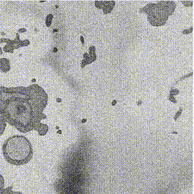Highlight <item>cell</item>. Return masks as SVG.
Segmentation results:
<instances>
[{"label":"cell","instance_id":"obj_1","mask_svg":"<svg viewBox=\"0 0 194 194\" xmlns=\"http://www.w3.org/2000/svg\"><path fill=\"white\" fill-rule=\"evenodd\" d=\"M48 95L38 84L28 87L0 86V114L9 124L26 132L37 129L46 118L43 112Z\"/></svg>","mask_w":194,"mask_h":194},{"label":"cell","instance_id":"obj_2","mask_svg":"<svg viewBox=\"0 0 194 194\" xmlns=\"http://www.w3.org/2000/svg\"><path fill=\"white\" fill-rule=\"evenodd\" d=\"M3 152L6 159L12 164L21 165L28 163L33 155L32 146L27 138L14 136L3 144Z\"/></svg>","mask_w":194,"mask_h":194},{"label":"cell","instance_id":"obj_3","mask_svg":"<svg viewBox=\"0 0 194 194\" xmlns=\"http://www.w3.org/2000/svg\"><path fill=\"white\" fill-rule=\"evenodd\" d=\"M144 12L148 15V21L154 26H161L165 25L168 16L155 3H150L143 8Z\"/></svg>","mask_w":194,"mask_h":194},{"label":"cell","instance_id":"obj_4","mask_svg":"<svg viewBox=\"0 0 194 194\" xmlns=\"http://www.w3.org/2000/svg\"><path fill=\"white\" fill-rule=\"evenodd\" d=\"M157 5L161 8L168 16L173 14L176 8V5L174 1H160Z\"/></svg>","mask_w":194,"mask_h":194},{"label":"cell","instance_id":"obj_5","mask_svg":"<svg viewBox=\"0 0 194 194\" xmlns=\"http://www.w3.org/2000/svg\"><path fill=\"white\" fill-rule=\"evenodd\" d=\"M115 5L114 1H96V7L103 10L104 14H107L111 13Z\"/></svg>","mask_w":194,"mask_h":194},{"label":"cell","instance_id":"obj_6","mask_svg":"<svg viewBox=\"0 0 194 194\" xmlns=\"http://www.w3.org/2000/svg\"><path fill=\"white\" fill-rule=\"evenodd\" d=\"M0 70L6 73L10 70V61L6 58H1L0 59Z\"/></svg>","mask_w":194,"mask_h":194},{"label":"cell","instance_id":"obj_7","mask_svg":"<svg viewBox=\"0 0 194 194\" xmlns=\"http://www.w3.org/2000/svg\"><path fill=\"white\" fill-rule=\"evenodd\" d=\"M12 42H13V40H11L10 42L7 43L6 45L3 47V50L5 53H14V49L12 45Z\"/></svg>","mask_w":194,"mask_h":194},{"label":"cell","instance_id":"obj_8","mask_svg":"<svg viewBox=\"0 0 194 194\" xmlns=\"http://www.w3.org/2000/svg\"><path fill=\"white\" fill-rule=\"evenodd\" d=\"M6 127V121L5 120L0 116V134L3 133Z\"/></svg>","mask_w":194,"mask_h":194},{"label":"cell","instance_id":"obj_9","mask_svg":"<svg viewBox=\"0 0 194 194\" xmlns=\"http://www.w3.org/2000/svg\"><path fill=\"white\" fill-rule=\"evenodd\" d=\"M53 18V15L51 14L47 15L46 18V25L47 27H50V26L51 25L52 20Z\"/></svg>","mask_w":194,"mask_h":194},{"label":"cell","instance_id":"obj_10","mask_svg":"<svg viewBox=\"0 0 194 194\" xmlns=\"http://www.w3.org/2000/svg\"><path fill=\"white\" fill-rule=\"evenodd\" d=\"M179 94V91L178 89H173L172 91H171L170 92V96H174L175 95H177Z\"/></svg>","mask_w":194,"mask_h":194},{"label":"cell","instance_id":"obj_11","mask_svg":"<svg viewBox=\"0 0 194 194\" xmlns=\"http://www.w3.org/2000/svg\"><path fill=\"white\" fill-rule=\"evenodd\" d=\"M30 42L28 39H25L24 41H22V47H25V46H28L30 44Z\"/></svg>","mask_w":194,"mask_h":194},{"label":"cell","instance_id":"obj_12","mask_svg":"<svg viewBox=\"0 0 194 194\" xmlns=\"http://www.w3.org/2000/svg\"><path fill=\"white\" fill-rule=\"evenodd\" d=\"M192 1H182V3H183L184 6H190V3H191Z\"/></svg>","mask_w":194,"mask_h":194},{"label":"cell","instance_id":"obj_13","mask_svg":"<svg viewBox=\"0 0 194 194\" xmlns=\"http://www.w3.org/2000/svg\"><path fill=\"white\" fill-rule=\"evenodd\" d=\"M169 100L171 101H172V102H173V103H177V101H176V100H175V98L174 97V96H170V97H169Z\"/></svg>","mask_w":194,"mask_h":194},{"label":"cell","instance_id":"obj_14","mask_svg":"<svg viewBox=\"0 0 194 194\" xmlns=\"http://www.w3.org/2000/svg\"><path fill=\"white\" fill-rule=\"evenodd\" d=\"M27 30L25 28H21L20 29H19L18 30V33H25V32H26Z\"/></svg>","mask_w":194,"mask_h":194},{"label":"cell","instance_id":"obj_15","mask_svg":"<svg viewBox=\"0 0 194 194\" xmlns=\"http://www.w3.org/2000/svg\"><path fill=\"white\" fill-rule=\"evenodd\" d=\"M192 31H193V29L191 30H185L183 31V34H189V33H191Z\"/></svg>","mask_w":194,"mask_h":194},{"label":"cell","instance_id":"obj_16","mask_svg":"<svg viewBox=\"0 0 194 194\" xmlns=\"http://www.w3.org/2000/svg\"><path fill=\"white\" fill-rule=\"evenodd\" d=\"M181 112H182V109H180L179 110V111H178V112H177V113L176 114V116H177V117H176V118L177 117H179V115L180 114V113H181Z\"/></svg>","mask_w":194,"mask_h":194},{"label":"cell","instance_id":"obj_17","mask_svg":"<svg viewBox=\"0 0 194 194\" xmlns=\"http://www.w3.org/2000/svg\"><path fill=\"white\" fill-rule=\"evenodd\" d=\"M116 103H117V101L116 100H114L113 101H112V105H115L116 104Z\"/></svg>","mask_w":194,"mask_h":194},{"label":"cell","instance_id":"obj_18","mask_svg":"<svg viewBox=\"0 0 194 194\" xmlns=\"http://www.w3.org/2000/svg\"><path fill=\"white\" fill-rule=\"evenodd\" d=\"M56 101H57V102H58V103H60V102H61V101H62V100H61V98H58L56 99Z\"/></svg>","mask_w":194,"mask_h":194},{"label":"cell","instance_id":"obj_19","mask_svg":"<svg viewBox=\"0 0 194 194\" xmlns=\"http://www.w3.org/2000/svg\"><path fill=\"white\" fill-rule=\"evenodd\" d=\"M80 39H81V41H82V44H84V40L83 37L82 36H81V37H80Z\"/></svg>","mask_w":194,"mask_h":194},{"label":"cell","instance_id":"obj_20","mask_svg":"<svg viewBox=\"0 0 194 194\" xmlns=\"http://www.w3.org/2000/svg\"><path fill=\"white\" fill-rule=\"evenodd\" d=\"M3 54V52H2V50L1 47H0V54Z\"/></svg>","mask_w":194,"mask_h":194},{"label":"cell","instance_id":"obj_21","mask_svg":"<svg viewBox=\"0 0 194 194\" xmlns=\"http://www.w3.org/2000/svg\"><path fill=\"white\" fill-rule=\"evenodd\" d=\"M87 121V120L86 119H83V120H82V123H85Z\"/></svg>","mask_w":194,"mask_h":194}]
</instances>
